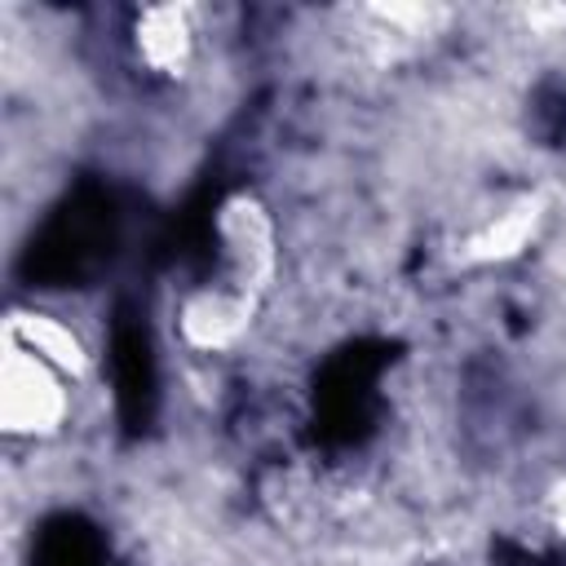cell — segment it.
Instances as JSON below:
<instances>
[{
	"instance_id": "cell-1",
	"label": "cell",
	"mask_w": 566,
	"mask_h": 566,
	"mask_svg": "<svg viewBox=\"0 0 566 566\" xmlns=\"http://www.w3.org/2000/svg\"><path fill=\"white\" fill-rule=\"evenodd\" d=\"M75 380L4 340L0 354V429L13 442H49L71 424Z\"/></svg>"
},
{
	"instance_id": "cell-2",
	"label": "cell",
	"mask_w": 566,
	"mask_h": 566,
	"mask_svg": "<svg viewBox=\"0 0 566 566\" xmlns=\"http://www.w3.org/2000/svg\"><path fill=\"white\" fill-rule=\"evenodd\" d=\"M221 279L261 296L279 274V221L252 190H230L212 212Z\"/></svg>"
},
{
	"instance_id": "cell-3",
	"label": "cell",
	"mask_w": 566,
	"mask_h": 566,
	"mask_svg": "<svg viewBox=\"0 0 566 566\" xmlns=\"http://www.w3.org/2000/svg\"><path fill=\"white\" fill-rule=\"evenodd\" d=\"M261 296L226 283V279H208L203 287H190L177 301V340L195 354H230L248 340L252 318H256Z\"/></svg>"
},
{
	"instance_id": "cell-4",
	"label": "cell",
	"mask_w": 566,
	"mask_h": 566,
	"mask_svg": "<svg viewBox=\"0 0 566 566\" xmlns=\"http://www.w3.org/2000/svg\"><path fill=\"white\" fill-rule=\"evenodd\" d=\"M128 53L150 80H186L199 57V13L190 4H146L128 18Z\"/></svg>"
},
{
	"instance_id": "cell-5",
	"label": "cell",
	"mask_w": 566,
	"mask_h": 566,
	"mask_svg": "<svg viewBox=\"0 0 566 566\" xmlns=\"http://www.w3.org/2000/svg\"><path fill=\"white\" fill-rule=\"evenodd\" d=\"M4 340L22 345L27 354H35L40 363H49L53 371H62L66 380H84L88 367H93V349L84 340V332L62 318V314H49V310H13L4 318Z\"/></svg>"
},
{
	"instance_id": "cell-6",
	"label": "cell",
	"mask_w": 566,
	"mask_h": 566,
	"mask_svg": "<svg viewBox=\"0 0 566 566\" xmlns=\"http://www.w3.org/2000/svg\"><path fill=\"white\" fill-rule=\"evenodd\" d=\"M544 221V203L539 195H517L509 203H500L495 212H486L464 239H460V256L473 265H504L513 256H522Z\"/></svg>"
},
{
	"instance_id": "cell-7",
	"label": "cell",
	"mask_w": 566,
	"mask_h": 566,
	"mask_svg": "<svg viewBox=\"0 0 566 566\" xmlns=\"http://www.w3.org/2000/svg\"><path fill=\"white\" fill-rule=\"evenodd\" d=\"M535 517H539L544 535L566 539V473H557V478L539 491V500H535Z\"/></svg>"
}]
</instances>
